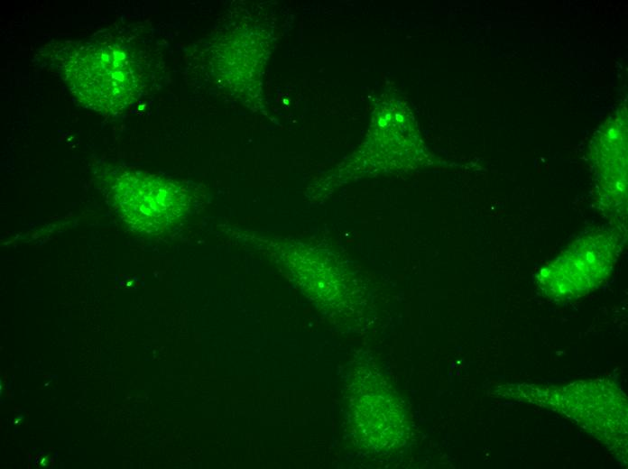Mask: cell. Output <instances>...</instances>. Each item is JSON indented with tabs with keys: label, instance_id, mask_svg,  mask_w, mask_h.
<instances>
[{
	"label": "cell",
	"instance_id": "cell-1",
	"mask_svg": "<svg viewBox=\"0 0 628 469\" xmlns=\"http://www.w3.org/2000/svg\"><path fill=\"white\" fill-rule=\"evenodd\" d=\"M618 250V238L609 231L584 235L540 271V283L555 297L582 295L606 277Z\"/></svg>",
	"mask_w": 628,
	"mask_h": 469
},
{
	"label": "cell",
	"instance_id": "cell-2",
	"mask_svg": "<svg viewBox=\"0 0 628 469\" xmlns=\"http://www.w3.org/2000/svg\"><path fill=\"white\" fill-rule=\"evenodd\" d=\"M74 60L71 83L91 106L115 111L126 105L134 84V71L125 52L99 49Z\"/></svg>",
	"mask_w": 628,
	"mask_h": 469
}]
</instances>
